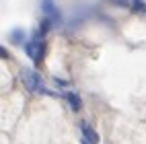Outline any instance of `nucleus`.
Here are the masks:
<instances>
[{"mask_svg":"<svg viewBox=\"0 0 146 144\" xmlns=\"http://www.w3.org/2000/svg\"><path fill=\"white\" fill-rule=\"evenodd\" d=\"M80 134H82V138L89 142V144H99L101 142L99 132H97L91 123H86V121H80Z\"/></svg>","mask_w":146,"mask_h":144,"instance_id":"nucleus-4","label":"nucleus"},{"mask_svg":"<svg viewBox=\"0 0 146 144\" xmlns=\"http://www.w3.org/2000/svg\"><path fill=\"white\" fill-rule=\"evenodd\" d=\"M45 47L47 45H45V39H43V33L37 29V31L33 33V37H31V41L25 43V52L35 64H41L43 58H45Z\"/></svg>","mask_w":146,"mask_h":144,"instance_id":"nucleus-1","label":"nucleus"},{"mask_svg":"<svg viewBox=\"0 0 146 144\" xmlns=\"http://www.w3.org/2000/svg\"><path fill=\"white\" fill-rule=\"evenodd\" d=\"M134 11H142V13H146V4L142 2V0H134Z\"/></svg>","mask_w":146,"mask_h":144,"instance_id":"nucleus-8","label":"nucleus"},{"mask_svg":"<svg viewBox=\"0 0 146 144\" xmlns=\"http://www.w3.org/2000/svg\"><path fill=\"white\" fill-rule=\"evenodd\" d=\"M107 2H111L115 6H121V8H128L130 6V0H107Z\"/></svg>","mask_w":146,"mask_h":144,"instance_id":"nucleus-7","label":"nucleus"},{"mask_svg":"<svg viewBox=\"0 0 146 144\" xmlns=\"http://www.w3.org/2000/svg\"><path fill=\"white\" fill-rule=\"evenodd\" d=\"M64 99H66L68 105L72 107V111H80V109H82V99L78 97V93H74V91H66V93H64Z\"/></svg>","mask_w":146,"mask_h":144,"instance_id":"nucleus-5","label":"nucleus"},{"mask_svg":"<svg viewBox=\"0 0 146 144\" xmlns=\"http://www.w3.org/2000/svg\"><path fill=\"white\" fill-rule=\"evenodd\" d=\"M8 41H11V43H15V45L27 43V33L23 31L21 27H17V29H13V31L8 33Z\"/></svg>","mask_w":146,"mask_h":144,"instance_id":"nucleus-6","label":"nucleus"},{"mask_svg":"<svg viewBox=\"0 0 146 144\" xmlns=\"http://www.w3.org/2000/svg\"><path fill=\"white\" fill-rule=\"evenodd\" d=\"M21 78H23V84H25V89L29 93H52V91H47V86L43 84V78H41V74L37 72V70H31V68H23L21 70Z\"/></svg>","mask_w":146,"mask_h":144,"instance_id":"nucleus-2","label":"nucleus"},{"mask_svg":"<svg viewBox=\"0 0 146 144\" xmlns=\"http://www.w3.org/2000/svg\"><path fill=\"white\" fill-rule=\"evenodd\" d=\"M0 56H2V60H8V58H11V54H8V50H4V45L0 47Z\"/></svg>","mask_w":146,"mask_h":144,"instance_id":"nucleus-9","label":"nucleus"},{"mask_svg":"<svg viewBox=\"0 0 146 144\" xmlns=\"http://www.w3.org/2000/svg\"><path fill=\"white\" fill-rule=\"evenodd\" d=\"M41 13H43V17L52 19V23L56 27L62 23V13H60V8H58V4L54 0H41Z\"/></svg>","mask_w":146,"mask_h":144,"instance_id":"nucleus-3","label":"nucleus"}]
</instances>
